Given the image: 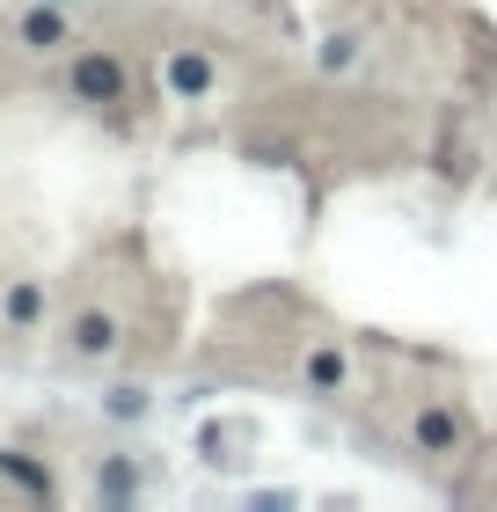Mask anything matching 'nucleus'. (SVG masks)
Segmentation results:
<instances>
[{
  "mask_svg": "<svg viewBox=\"0 0 497 512\" xmlns=\"http://www.w3.org/2000/svg\"><path fill=\"white\" fill-rule=\"evenodd\" d=\"M74 96H81V103H117V96H125V66L103 59V52L74 59Z\"/></svg>",
  "mask_w": 497,
  "mask_h": 512,
  "instance_id": "1",
  "label": "nucleus"
},
{
  "mask_svg": "<svg viewBox=\"0 0 497 512\" xmlns=\"http://www.w3.org/2000/svg\"><path fill=\"white\" fill-rule=\"evenodd\" d=\"M161 81H169L176 96H205V88H212V59L205 52H176L169 66H161Z\"/></svg>",
  "mask_w": 497,
  "mask_h": 512,
  "instance_id": "2",
  "label": "nucleus"
},
{
  "mask_svg": "<svg viewBox=\"0 0 497 512\" xmlns=\"http://www.w3.org/2000/svg\"><path fill=\"white\" fill-rule=\"evenodd\" d=\"M454 439H461L454 410H424V417H417V447H424V454H454Z\"/></svg>",
  "mask_w": 497,
  "mask_h": 512,
  "instance_id": "3",
  "label": "nucleus"
},
{
  "mask_svg": "<svg viewBox=\"0 0 497 512\" xmlns=\"http://www.w3.org/2000/svg\"><path fill=\"white\" fill-rule=\"evenodd\" d=\"M74 344H81L88 359H103L110 344H117V322H110V315H81V322H74Z\"/></svg>",
  "mask_w": 497,
  "mask_h": 512,
  "instance_id": "4",
  "label": "nucleus"
},
{
  "mask_svg": "<svg viewBox=\"0 0 497 512\" xmlns=\"http://www.w3.org/2000/svg\"><path fill=\"white\" fill-rule=\"evenodd\" d=\"M59 37H66V22L52 8H37L30 22H22V44H37V52H44V44H59Z\"/></svg>",
  "mask_w": 497,
  "mask_h": 512,
  "instance_id": "5",
  "label": "nucleus"
},
{
  "mask_svg": "<svg viewBox=\"0 0 497 512\" xmlns=\"http://www.w3.org/2000/svg\"><path fill=\"white\" fill-rule=\"evenodd\" d=\"M37 315H44V293L37 286H15L8 293V322H37Z\"/></svg>",
  "mask_w": 497,
  "mask_h": 512,
  "instance_id": "6",
  "label": "nucleus"
},
{
  "mask_svg": "<svg viewBox=\"0 0 497 512\" xmlns=\"http://www.w3.org/2000/svg\"><path fill=\"white\" fill-rule=\"evenodd\" d=\"M307 381H315V388H337V381H344V359H337V352H315V359H307Z\"/></svg>",
  "mask_w": 497,
  "mask_h": 512,
  "instance_id": "7",
  "label": "nucleus"
}]
</instances>
